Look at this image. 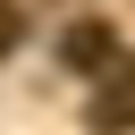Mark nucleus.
<instances>
[{
  "mask_svg": "<svg viewBox=\"0 0 135 135\" xmlns=\"http://www.w3.org/2000/svg\"><path fill=\"white\" fill-rule=\"evenodd\" d=\"M59 68H76V76H110V68H118V34L93 25V17L59 25Z\"/></svg>",
  "mask_w": 135,
  "mask_h": 135,
  "instance_id": "f257e3e1",
  "label": "nucleus"
},
{
  "mask_svg": "<svg viewBox=\"0 0 135 135\" xmlns=\"http://www.w3.org/2000/svg\"><path fill=\"white\" fill-rule=\"evenodd\" d=\"M84 127H93V135H127V127H135V59H118V68L101 76V93H93Z\"/></svg>",
  "mask_w": 135,
  "mask_h": 135,
  "instance_id": "f03ea898",
  "label": "nucleus"
},
{
  "mask_svg": "<svg viewBox=\"0 0 135 135\" xmlns=\"http://www.w3.org/2000/svg\"><path fill=\"white\" fill-rule=\"evenodd\" d=\"M17 42H25V8H17V0H0V59H8Z\"/></svg>",
  "mask_w": 135,
  "mask_h": 135,
  "instance_id": "7ed1b4c3",
  "label": "nucleus"
}]
</instances>
